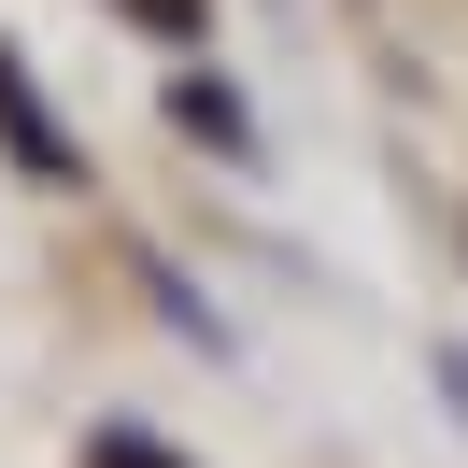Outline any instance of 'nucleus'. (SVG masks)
<instances>
[{
  "instance_id": "nucleus-1",
  "label": "nucleus",
  "mask_w": 468,
  "mask_h": 468,
  "mask_svg": "<svg viewBox=\"0 0 468 468\" xmlns=\"http://www.w3.org/2000/svg\"><path fill=\"white\" fill-rule=\"evenodd\" d=\"M0 128H15V156H29V171H71V143H58V114H43L29 100V71L0 58Z\"/></svg>"
},
{
  "instance_id": "nucleus-2",
  "label": "nucleus",
  "mask_w": 468,
  "mask_h": 468,
  "mask_svg": "<svg viewBox=\"0 0 468 468\" xmlns=\"http://www.w3.org/2000/svg\"><path fill=\"white\" fill-rule=\"evenodd\" d=\"M143 15H156V29H199V0H143Z\"/></svg>"
}]
</instances>
